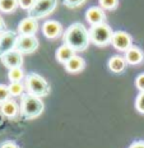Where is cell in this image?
<instances>
[{"instance_id": "24", "label": "cell", "mask_w": 144, "mask_h": 148, "mask_svg": "<svg viewBox=\"0 0 144 148\" xmlns=\"http://www.w3.org/2000/svg\"><path fill=\"white\" fill-rule=\"evenodd\" d=\"M85 3V0H63V4L70 9L79 8Z\"/></svg>"}, {"instance_id": "26", "label": "cell", "mask_w": 144, "mask_h": 148, "mask_svg": "<svg viewBox=\"0 0 144 148\" xmlns=\"http://www.w3.org/2000/svg\"><path fill=\"white\" fill-rule=\"evenodd\" d=\"M135 86L139 89V92H144V73L139 74L135 79Z\"/></svg>"}, {"instance_id": "4", "label": "cell", "mask_w": 144, "mask_h": 148, "mask_svg": "<svg viewBox=\"0 0 144 148\" xmlns=\"http://www.w3.org/2000/svg\"><path fill=\"white\" fill-rule=\"evenodd\" d=\"M112 33L114 32H112L111 27H110L106 22L91 26V28H89L91 42L96 46H100V47L107 46L109 44H111Z\"/></svg>"}, {"instance_id": "29", "label": "cell", "mask_w": 144, "mask_h": 148, "mask_svg": "<svg viewBox=\"0 0 144 148\" xmlns=\"http://www.w3.org/2000/svg\"><path fill=\"white\" fill-rule=\"evenodd\" d=\"M3 31H5V22H4V19H3V17L0 15V33H1Z\"/></svg>"}, {"instance_id": "3", "label": "cell", "mask_w": 144, "mask_h": 148, "mask_svg": "<svg viewBox=\"0 0 144 148\" xmlns=\"http://www.w3.org/2000/svg\"><path fill=\"white\" fill-rule=\"evenodd\" d=\"M24 86L27 92L38 97H45L50 93V86L47 81L37 73H29L24 78Z\"/></svg>"}, {"instance_id": "8", "label": "cell", "mask_w": 144, "mask_h": 148, "mask_svg": "<svg viewBox=\"0 0 144 148\" xmlns=\"http://www.w3.org/2000/svg\"><path fill=\"white\" fill-rule=\"evenodd\" d=\"M19 33L14 31H3L0 33V56L8 51H12L15 49V44Z\"/></svg>"}, {"instance_id": "28", "label": "cell", "mask_w": 144, "mask_h": 148, "mask_svg": "<svg viewBox=\"0 0 144 148\" xmlns=\"http://www.w3.org/2000/svg\"><path fill=\"white\" fill-rule=\"evenodd\" d=\"M0 148H18V146L13 142H5V143L1 144V147Z\"/></svg>"}, {"instance_id": "25", "label": "cell", "mask_w": 144, "mask_h": 148, "mask_svg": "<svg viewBox=\"0 0 144 148\" xmlns=\"http://www.w3.org/2000/svg\"><path fill=\"white\" fill-rule=\"evenodd\" d=\"M36 0H18V4H19V7L23 9V10H27L28 12L31 8L33 7V4H35Z\"/></svg>"}, {"instance_id": "12", "label": "cell", "mask_w": 144, "mask_h": 148, "mask_svg": "<svg viewBox=\"0 0 144 148\" xmlns=\"http://www.w3.org/2000/svg\"><path fill=\"white\" fill-rule=\"evenodd\" d=\"M85 19L91 26L106 22V13L105 9L101 7H91L85 12Z\"/></svg>"}, {"instance_id": "27", "label": "cell", "mask_w": 144, "mask_h": 148, "mask_svg": "<svg viewBox=\"0 0 144 148\" xmlns=\"http://www.w3.org/2000/svg\"><path fill=\"white\" fill-rule=\"evenodd\" d=\"M129 148H144V140H136L133 144H130Z\"/></svg>"}, {"instance_id": "17", "label": "cell", "mask_w": 144, "mask_h": 148, "mask_svg": "<svg viewBox=\"0 0 144 148\" xmlns=\"http://www.w3.org/2000/svg\"><path fill=\"white\" fill-rule=\"evenodd\" d=\"M75 55V50H73L69 45L63 44L60 47H57L56 52H55V58L60 64H65L66 61H69L73 56Z\"/></svg>"}, {"instance_id": "22", "label": "cell", "mask_w": 144, "mask_h": 148, "mask_svg": "<svg viewBox=\"0 0 144 148\" xmlns=\"http://www.w3.org/2000/svg\"><path fill=\"white\" fill-rule=\"evenodd\" d=\"M12 97L10 92H9V87L5 84H0V105L5 101H8Z\"/></svg>"}, {"instance_id": "18", "label": "cell", "mask_w": 144, "mask_h": 148, "mask_svg": "<svg viewBox=\"0 0 144 148\" xmlns=\"http://www.w3.org/2000/svg\"><path fill=\"white\" fill-rule=\"evenodd\" d=\"M8 78L10 82H22L26 75L22 69V66H17V68H12L8 72Z\"/></svg>"}, {"instance_id": "14", "label": "cell", "mask_w": 144, "mask_h": 148, "mask_svg": "<svg viewBox=\"0 0 144 148\" xmlns=\"http://www.w3.org/2000/svg\"><path fill=\"white\" fill-rule=\"evenodd\" d=\"M107 65H109V69L111 70L112 73H122L125 70V68L128 65V61L125 59V56H121V55H114V56H111L109 59V63H107Z\"/></svg>"}, {"instance_id": "7", "label": "cell", "mask_w": 144, "mask_h": 148, "mask_svg": "<svg viewBox=\"0 0 144 148\" xmlns=\"http://www.w3.org/2000/svg\"><path fill=\"white\" fill-rule=\"evenodd\" d=\"M111 44L117 51L125 52L133 45V38H131V36L128 32H125V31H115V32L112 33Z\"/></svg>"}, {"instance_id": "5", "label": "cell", "mask_w": 144, "mask_h": 148, "mask_svg": "<svg viewBox=\"0 0 144 148\" xmlns=\"http://www.w3.org/2000/svg\"><path fill=\"white\" fill-rule=\"evenodd\" d=\"M57 7V0H36L33 7L28 10V15L41 19L50 15Z\"/></svg>"}, {"instance_id": "10", "label": "cell", "mask_w": 144, "mask_h": 148, "mask_svg": "<svg viewBox=\"0 0 144 148\" xmlns=\"http://www.w3.org/2000/svg\"><path fill=\"white\" fill-rule=\"evenodd\" d=\"M41 29H42L44 36L48 40H55L63 35V26H61V23L57 22V21H53V19L46 21V22L42 24Z\"/></svg>"}, {"instance_id": "19", "label": "cell", "mask_w": 144, "mask_h": 148, "mask_svg": "<svg viewBox=\"0 0 144 148\" xmlns=\"http://www.w3.org/2000/svg\"><path fill=\"white\" fill-rule=\"evenodd\" d=\"M18 7V0H0V12L3 13H13Z\"/></svg>"}, {"instance_id": "21", "label": "cell", "mask_w": 144, "mask_h": 148, "mask_svg": "<svg viewBox=\"0 0 144 148\" xmlns=\"http://www.w3.org/2000/svg\"><path fill=\"white\" fill-rule=\"evenodd\" d=\"M98 3L100 7L105 10H114L119 5V0H98Z\"/></svg>"}, {"instance_id": "1", "label": "cell", "mask_w": 144, "mask_h": 148, "mask_svg": "<svg viewBox=\"0 0 144 148\" xmlns=\"http://www.w3.org/2000/svg\"><path fill=\"white\" fill-rule=\"evenodd\" d=\"M63 41L64 44L69 45L73 50H75V52L84 51L91 44L89 29L85 28L83 23H73L63 33Z\"/></svg>"}, {"instance_id": "2", "label": "cell", "mask_w": 144, "mask_h": 148, "mask_svg": "<svg viewBox=\"0 0 144 148\" xmlns=\"http://www.w3.org/2000/svg\"><path fill=\"white\" fill-rule=\"evenodd\" d=\"M45 105L41 97L31 93H23L20 96V112L27 119H36L44 112Z\"/></svg>"}, {"instance_id": "20", "label": "cell", "mask_w": 144, "mask_h": 148, "mask_svg": "<svg viewBox=\"0 0 144 148\" xmlns=\"http://www.w3.org/2000/svg\"><path fill=\"white\" fill-rule=\"evenodd\" d=\"M8 87H9V92H10L12 96L18 97V96H22L24 93L26 86H24L22 82H10V84H9Z\"/></svg>"}, {"instance_id": "6", "label": "cell", "mask_w": 144, "mask_h": 148, "mask_svg": "<svg viewBox=\"0 0 144 148\" xmlns=\"http://www.w3.org/2000/svg\"><path fill=\"white\" fill-rule=\"evenodd\" d=\"M38 38L35 35H19L15 44V50L22 54H32L38 49Z\"/></svg>"}, {"instance_id": "13", "label": "cell", "mask_w": 144, "mask_h": 148, "mask_svg": "<svg viewBox=\"0 0 144 148\" xmlns=\"http://www.w3.org/2000/svg\"><path fill=\"white\" fill-rule=\"evenodd\" d=\"M125 59H126L128 64L130 65H139L140 63L144 61V52L140 50L138 46L131 45L126 51H125Z\"/></svg>"}, {"instance_id": "11", "label": "cell", "mask_w": 144, "mask_h": 148, "mask_svg": "<svg viewBox=\"0 0 144 148\" xmlns=\"http://www.w3.org/2000/svg\"><path fill=\"white\" fill-rule=\"evenodd\" d=\"M38 31V19L33 17H26L18 24V33L19 35H36Z\"/></svg>"}, {"instance_id": "15", "label": "cell", "mask_w": 144, "mask_h": 148, "mask_svg": "<svg viewBox=\"0 0 144 148\" xmlns=\"http://www.w3.org/2000/svg\"><path fill=\"white\" fill-rule=\"evenodd\" d=\"M65 66V70L68 73H72V74H75V73H79L84 69L85 66V61L82 56H78V55H74L69 61H66L64 64Z\"/></svg>"}, {"instance_id": "23", "label": "cell", "mask_w": 144, "mask_h": 148, "mask_svg": "<svg viewBox=\"0 0 144 148\" xmlns=\"http://www.w3.org/2000/svg\"><path fill=\"white\" fill-rule=\"evenodd\" d=\"M135 109L140 114H144V92H139L135 98Z\"/></svg>"}, {"instance_id": "9", "label": "cell", "mask_w": 144, "mask_h": 148, "mask_svg": "<svg viewBox=\"0 0 144 148\" xmlns=\"http://www.w3.org/2000/svg\"><path fill=\"white\" fill-rule=\"evenodd\" d=\"M0 60H1L3 65L7 66L8 69L17 68V66H22V64H23V54L14 49V50L3 54L1 56H0Z\"/></svg>"}, {"instance_id": "16", "label": "cell", "mask_w": 144, "mask_h": 148, "mask_svg": "<svg viewBox=\"0 0 144 148\" xmlns=\"http://www.w3.org/2000/svg\"><path fill=\"white\" fill-rule=\"evenodd\" d=\"M0 111H1V114L4 116H7L9 119H13L19 114V106L14 100L9 98L8 101H5V102L0 105Z\"/></svg>"}]
</instances>
